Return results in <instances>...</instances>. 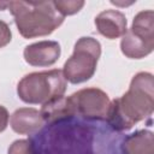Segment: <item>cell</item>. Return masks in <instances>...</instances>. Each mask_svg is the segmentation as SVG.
Here are the masks:
<instances>
[{"label":"cell","instance_id":"cell-1","mask_svg":"<svg viewBox=\"0 0 154 154\" xmlns=\"http://www.w3.org/2000/svg\"><path fill=\"white\" fill-rule=\"evenodd\" d=\"M154 109V79L150 72L136 73L129 90L111 101L107 122L118 131L131 129L138 122L150 117Z\"/></svg>","mask_w":154,"mask_h":154},{"label":"cell","instance_id":"cell-2","mask_svg":"<svg viewBox=\"0 0 154 154\" xmlns=\"http://www.w3.org/2000/svg\"><path fill=\"white\" fill-rule=\"evenodd\" d=\"M7 10L24 38L51 35L64 22L53 1H8Z\"/></svg>","mask_w":154,"mask_h":154},{"label":"cell","instance_id":"cell-3","mask_svg":"<svg viewBox=\"0 0 154 154\" xmlns=\"http://www.w3.org/2000/svg\"><path fill=\"white\" fill-rule=\"evenodd\" d=\"M66 87L67 82L61 70L31 72L18 82L17 95L25 103L43 105L54 97L63 96Z\"/></svg>","mask_w":154,"mask_h":154},{"label":"cell","instance_id":"cell-4","mask_svg":"<svg viewBox=\"0 0 154 154\" xmlns=\"http://www.w3.org/2000/svg\"><path fill=\"white\" fill-rule=\"evenodd\" d=\"M101 55L100 42L90 36H83L77 40L72 55L65 61L63 73L66 82L79 84L90 79L95 71Z\"/></svg>","mask_w":154,"mask_h":154},{"label":"cell","instance_id":"cell-5","mask_svg":"<svg viewBox=\"0 0 154 154\" xmlns=\"http://www.w3.org/2000/svg\"><path fill=\"white\" fill-rule=\"evenodd\" d=\"M76 113L85 119L107 120L111 100L99 88H84L70 95Z\"/></svg>","mask_w":154,"mask_h":154},{"label":"cell","instance_id":"cell-6","mask_svg":"<svg viewBox=\"0 0 154 154\" xmlns=\"http://www.w3.org/2000/svg\"><path fill=\"white\" fill-rule=\"evenodd\" d=\"M61 54L60 45L57 41H38L24 48V60L31 66H51L58 61Z\"/></svg>","mask_w":154,"mask_h":154},{"label":"cell","instance_id":"cell-7","mask_svg":"<svg viewBox=\"0 0 154 154\" xmlns=\"http://www.w3.org/2000/svg\"><path fill=\"white\" fill-rule=\"evenodd\" d=\"M97 31L108 40L122 37L128 30V20L123 12L118 10H105L95 17Z\"/></svg>","mask_w":154,"mask_h":154},{"label":"cell","instance_id":"cell-8","mask_svg":"<svg viewBox=\"0 0 154 154\" xmlns=\"http://www.w3.org/2000/svg\"><path fill=\"white\" fill-rule=\"evenodd\" d=\"M45 120L38 109L32 107H22L16 109L10 119L11 128L19 135H30L38 131Z\"/></svg>","mask_w":154,"mask_h":154},{"label":"cell","instance_id":"cell-9","mask_svg":"<svg viewBox=\"0 0 154 154\" xmlns=\"http://www.w3.org/2000/svg\"><path fill=\"white\" fill-rule=\"evenodd\" d=\"M42 118L47 123H55L60 120L69 119L76 114V109L71 97L69 96H58L48 102L43 103L40 111Z\"/></svg>","mask_w":154,"mask_h":154},{"label":"cell","instance_id":"cell-10","mask_svg":"<svg viewBox=\"0 0 154 154\" xmlns=\"http://www.w3.org/2000/svg\"><path fill=\"white\" fill-rule=\"evenodd\" d=\"M123 154H154V136L149 130H138L129 135L122 146Z\"/></svg>","mask_w":154,"mask_h":154},{"label":"cell","instance_id":"cell-11","mask_svg":"<svg viewBox=\"0 0 154 154\" xmlns=\"http://www.w3.org/2000/svg\"><path fill=\"white\" fill-rule=\"evenodd\" d=\"M136 37L140 40L154 45V12L153 10H144L138 12L134 20L132 25L129 29Z\"/></svg>","mask_w":154,"mask_h":154},{"label":"cell","instance_id":"cell-12","mask_svg":"<svg viewBox=\"0 0 154 154\" xmlns=\"http://www.w3.org/2000/svg\"><path fill=\"white\" fill-rule=\"evenodd\" d=\"M154 49L153 45H149L138 37H136L129 29L122 36L120 41V51L122 53L130 59H142L149 55Z\"/></svg>","mask_w":154,"mask_h":154},{"label":"cell","instance_id":"cell-13","mask_svg":"<svg viewBox=\"0 0 154 154\" xmlns=\"http://www.w3.org/2000/svg\"><path fill=\"white\" fill-rule=\"evenodd\" d=\"M53 4L55 6V8L58 10V12L64 17L79 12L82 10V7L85 5V2L82 0H67V1L58 0V1H53Z\"/></svg>","mask_w":154,"mask_h":154},{"label":"cell","instance_id":"cell-14","mask_svg":"<svg viewBox=\"0 0 154 154\" xmlns=\"http://www.w3.org/2000/svg\"><path fill=\"white\" fill-rule=\"evenodd\" d=\"M7 154H34L32 143L29 140H17L8 147Z\"/></svg>","mask_w":154,"mask_h":154},{"label":"cell","instance_id":"cell-15","mask_svg":"<svg viewBox=\"0 0 154 154\" xmlns=\"http://www.w3.org/2000/svg\"><path fill=\"white\" fill-rule=\"evenodd\" d=\"M12 40V32L8 24L4 20H0V48L7 46Z\"/></svg>","mask_w":154,"mask_h":154},{"label":"cell","instance_id":"cell-16","mask_svg":"<svg viewBox=\"0 0 154 154\" xmlns=\"http://www.w3.org/2000/svg\"><path fill=\"white\" fill-rule=\"evenodd\" d=\"M8 119H10L8 111L6 109V107H4L2 105H0V132H2L7 128Z\"/></svg>","mask_w":154,"mask_h":154},{"label":"cell","instance_id":"cell-17","mask_svg":"<svg viewBox=\"0 0 154 154\" xmlns=\"http://www.w3.org/2000/svg\"><path fill=\"white\" fill-rule=\"evenodd\" d=\"M7 4H8V1H0V10L1 11L6 10L7 8Z\"/></svg>","mask_w":154,"mask_h":154}]
</instances>
